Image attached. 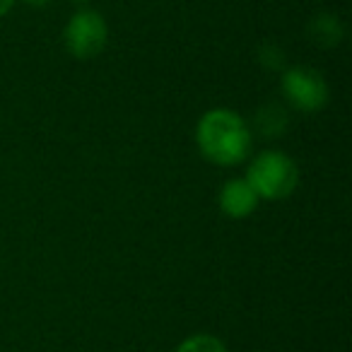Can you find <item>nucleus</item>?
I'll return each mask as SVG.
<instances>
[{
	"label": "nucleus",
	"instance_id": "nucleus-1",
	"mask_svg": "<svg viewBox=\"0 0 352 352\" xmlns=\"http://www.w3.org/2000/svg\"><path fill=\"white\" fill-rule=\"evenodd\" d=\"M196 145L210 164L222 169L239 166L254 152V128L234 109H208L196 123Z\"/></svg>",
	"mask_w": 352,
	"mask_h": 352
},
{
	"label": "nucleus",
	"instance_id": "nucleus-2",
	"mask_svg": "<svg viewBox=\"0 0 352 352\" xmlns=\"http://www.w3.org/2000/svg\"><path fill=\"white\" fill-rule=\"evenodd\" d=\"M244 179L251 184L258 201H285L299 186V166L287 152L263 150L251 155Z\"/></svg>",
	"mask_w": 352,
	"mask_h": 352
},
{
	"label": "nucleus",
	"instance_id": "nucleus-3",
	"mask_svg": "<svg viewBox=\"0 0 352 352\" xmlns=\"http://www.w3.org/2000/svg\"><path fill=\"white\" fill-rule=\"evenodd\" d=\"M109 44V25L102 12L92 8H80L70 15L63 30V46L73 58L92 60L107 49Z\"/></svg>",
	"mask_w": 352,
	"mask_h": 352
},
{
	"label": "nucleus",
	"instance_id": "nucleus-4",
	"mask_svg": "<svg viewBox=\"0 0 352 352\" xmlns=\"http://www.w3.org/2000/svg\"><path fill=\"white\" fill-rule=\"evenodd\" d=\"M280 92L287 99L289 107H294L302 113L321 111L331 99L326 78L309 65H292L285 70L283 80H280Z\"/></svg>",
	"mask_w": 352,
	"mask_h": 352
},
{
	"label": "nucleus",
	"instance_id": "nucleus-5",
	"mask_svg": "<svg viewBox=\"0 0 352 352\" xmlns=\"http://www.w3.org/2000/svg\"><path fill=\"white\" fill-rule=\"evenodd\" d=\"M217 206L230 220H246L254 215L261 201L244 176H234L222 184L220 193H217Z\"/></svg>",
	"mask_w": 352,
	"mask_h": 352
},
{
	"label": "nucleus",
	"instance_id": "nucleus-6",
	"mask_svg": "<svg viewBox=\"0 0 352 352\" xmlns=\"http://www.w3.org/2000/svg\"><path fill=\"white\" fill-rule=\"evenodd\" d=\"M287 128V113L283 111L275 104H268V107H261L258 113H256V131L263 133L265 138H275Z\"/></svg>",
	"mask_w": 352,
	"mask_h": 352
},
{
	"label": "nucleus",
	"instance_id": "nucleus-7",
	"mask_svg": "<svg viewBox=\"0 0 352 352\" xmlns=\"http://www.w3.org/2000/svg\"><path fill=\"white\" fill-rule=\"evenodd\" d=\"M311 36L318 46H336L342 39V27L336 15H318L311 22Z\"/></svg>",
	"mask_w": 352,
	"mask_h": 352
},
{
	"label": "nucleus",
	"instance_id": "nucleus-8",
	"mask_svg": "<svg viewBox=\"0 0 352 352\" xmlns=\"http://www.w3.org/2000/svg\"><path fill=\"white\" fill-rule=\"evenodd\" d=\"M174 352H230L227 345L212 333H193L176 345Z\"/></svg>",
	"mask_w": 352,
	"mask_h": 352
},
{
	"label": "nucleus",
	"instance_id": "nucleus-9",
	"mask_svg": "<svg viewBox=\"0 0 352 352\" xmlns=\"http://www.w3.org/2000/svg\"><path fill=\"white\" fill-rule=\"evenodd\" d=\"M25 6H30V8H34V10H44V8H49L54 0H22Z\"/></svg>",
	"mask_w": 352,
	"mask_h": 352
},
{
	"label": "nucleus",
	"instance_id": "nucleus-10",
	"mask_svg": "<svg viewBox=\"0 0 352 352\" xmlns=\"http://www.w3.org/2000/svg\"><path fill=\"white\" fill-rule=\"evenodd\" d=\"M15 3H17V0H0V20H3V17H6L12 8H15Z\"/></svg>",
	"mask_w": 352,
	"mask_h": 352
}]
</instances>
